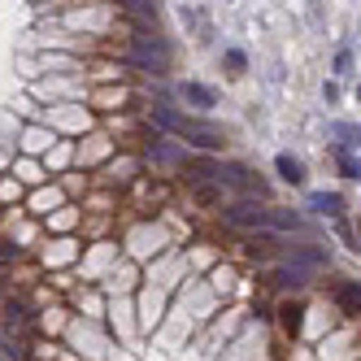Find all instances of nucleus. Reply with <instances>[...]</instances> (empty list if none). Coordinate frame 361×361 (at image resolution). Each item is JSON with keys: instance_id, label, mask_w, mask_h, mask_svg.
Listing matches in <instances>:
<instances>
[{"instance_id": "nucleus-1", "label": "nucleus", "mask_w": 361, "mask_h": 361, "mask_svg": "<svg viewBox=\"0 0 361 361\" xmlns=\"http://www.w3.org/2000/svg\"><path fill=\"white\" fill-rule=\"evenodd\" d=\"M152 118H157V126H166V131H174V135H183V140L196 144V148H222V131H218V126H209V122L183 118V114L166 109V105L152 109Z\"/></svg>"}, {"instance_id": "nucleus-2", "label": "nucleus", "mask_w": 361, "mask_h": 361, "mask_svg": "<svg viewBox=\"0 0 361 361\" xmlns=\"http://www.w3.org/2000/svg\"><path fill=\"white\" fill-rule=\"evenodd\" d=\"M222 222L240 226V231H274V209H270V204L240 200V204H226V209H222Z\"/></svg>"}, {"instance_id": "nucleus-3", "label": "nucleus", "mask_w": 361, "mask_h": 361, "mask_svg": "<svg viewBox=\"0 0 361 361\" xmlns=\"http://www.w3.org/2000/svg\"><path fill=\"white\" fill-rule=\"evenodd\" d=\"M135 61H140L148 74H166V70H170L166 44H161L157 35H148V31H135Z\"/></svg>"}, {"instance_id": "nucleus-4", "label": "nucleus", "mask_w": 361, "mask_h": 361, "mask_svg": "<svg viewBox=\"0 0 361 361\" xmlns=\"http://www.w3.org/2000/svg\"><path fill=\"white\" fill-rule=\"evenodd\" d=\"M274 170H279L283 183H292V188H300V183H305V166L292 157V152H279V157H274Z\"/></svg>"}, {"instance_id": "nucleus-5", "label": "nucleus", "mask_w": 361, "mask_h": 361, "mask_svg": "<svg viewBox=\"0 0 361 361\" xmlns=\"http://www.w3.org/2000/svg\"><path fill=\"white\" fill-rule=\"evenodd\" d=\"M309 209H318L322 218H340V214H344V196H335V192H314V196H309Z\"/></svg>"}, {"instance_id": "nucleus-6", "label": "nucleus", "mask_w": 361, "mask_h": 361, "mask_svg": "<svg viewBox=\"0 0 361 361\" xmlns=\"http://www.w3.org/2000/svg\"><path fill=\"white\" fill-rule=\"evenodd\" d=\"M183 100H188V105H196V109H214L218 105V96L204 87V83H183Z\"/></svg>"}, {"instance_id": "nucleus-7", "label": "nucleus", "mask_w": 361, "mask_h": 361, "mask_svg": "<svg viewBox=\"0 0 361 361\" xmlns=\"http://www.w3.org/2000/svg\"><path fill=\"white\" fill-rule=\"evenodd\" d=\"M305 279H309V270H300V266H279V270L270 274L274 288H300Z\"/></svg>"}, {"instance_id": "nucleus-8", "label": "nucleus", "mask_w": 361, "mask_h": 361, "mask_svg": "<svg viewBox=\"0 0 361 361\" xmlns=\"http://www.w3.org/2000/svg\"><path fill=\"white\" fill-rule=\"evenodd\" d=\"M335 161H340V170H344V178H361V161L353 157L348 148H335Z\"/></svg>"}, {"instance_id": "nucleus-9", "label": "nucleus", "mask_w": 361, "mask_h": 361, "mask_svg": "<svg viewBox=\"0 0 361 361\" xmlns=\"http://www.w3.org/2000/svg\"><path fill=\"white\" fill-rule=\"evenodd\" d=\"M122 5L131 9V13H140V18H148V22L157 18V0H122Z\"/></svg>"}, {"instance_id": "nucleus-10", "label": "nucleus", "mask_w": 361, "mask_h": 361, "mask_svg": "<svg viewBox=\"0 0 361 361\" xmlns=\"http://www.w3.org/2000/svg\"><path fill=\"white\" fill-rule=\"evenodd\" d=\"M244 66H248V57L240 48H226V74H244Z\"/></svg>"}, {"instance_id": "nucleus-11", "label": "nucleus", "mask_w": 361, "mask_h": 361, "mask_svg": "<svg viewBox=\"0 0 361 361\" xmlns=\"http://www.w3.org/2000/svg\"><path fill=\"white\" fill-rule=\"evenodd\" d=\"M340 300L353 305V309H361V283H344V288H340Z\"/></svg>"}, {"instance_id": "nucleus-12", "label": "nucleus", "mask_w": 361, "mask_h": 361, "mask_svg": "<svg viewBox=\"0 0 361 361\" xmlns=\"http://www.w3.org/2000/svg\"><path fill=\"white\" fill-rule=\"evenodd\" d=\"M300 314H305L300 305H288V309H283V326H288V331H296V326H300Z\"/></svg>"}, {"instance_id": "nucleus-13", "label": "nucleus", "mask_w": 361, "mask_h": 361, "mask_svg": "<svg viewBox=\"0 0 361 361\" xmlns=\"http://www.w3.org/2000/svg\"><path fill=\"white\" fill-rule=\"evenodd\" d=\"M196 200H200V204H218V200H222V192H218V188H204V183H200V188H196Z\"/></svg>"}, {"instance_id": "nucleus-14", "label": "nucleus", "mask_w": 361, "mask_h": 361, "mask_svg": "<svg viewBox=\"0 0 361 361\" xmlns=\"http://www.w3.org/2000/svg\"><path fill=\"white\" fill-rule=\"evenodd\" d=\"M348 70H353V53L340 48V53H335V74H348Z\"/></svg>"}, {"instance_id": "nucleus-15", "label": "nucleus", "mask_w": 361, "mask_h": 361, "mask_svg": "<svg viewBox=\"0 0 361 361\" xmlns=\"http://www.w3.org/2000/svg\"><path fill=\"white\" fill-rule=\"evenodd\" d=\"M357 100H361V83H357Z\"/></svg>"}, {"instance_id": "nucleus-16", "label": "nucleus", "mask_w": 361, "mask_h": 361, "mask_svg": "<svg viewBox=\"0 0 361 361\" xmlns=\"http://www.w3.org/2000/svg\"><path fill=\"white\" fill-rule=\"evenodd\" d=\"M357 235H361V222H357Z\"/></svg>"}]
</instances>
